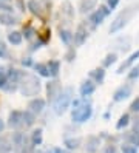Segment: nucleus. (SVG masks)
Returning <instances> with one entry per match:
<instances>
[{"mask_svg": "<svg viewBox=\"0 0 139 153\" xmlns=\"http://www.w3.org/2000/svg\"><path fill=\"white\" fill-rule=\"evenodd\" d=\"M119 2H120V0H107V6L110 8L111 11H113V10H116V8H117Z\"/></svg>", "mask_w": 139, "mask_h": 153, "instance_id": "obj_38", "label": "nucleus"}, {"mask_svg": "<svg viewBox=\"0 0 139 153\" xmlns=\"http://www.w3.org/2000/svg\"><path fill=\"white\" fill-rule=\"evenodd\" d=\"M3 128H5V122L2 121V118H0V133L3 131Z\"/></svg>", "mask_w": 139, "mask_h": 153, "instance_id": "obj_42", "label": "nucleus"}, {"mask_svg": "<svg viewBox=\"0 0 139 153\" xmlns=\"http://www.w3.org/2000/svg\"><path fill=\"white\" fill-rule=\"evenodd\" d=\"M80 144H82V139L80 138H67L63 141V146L67 147L68 150H76L80 147Z\"/></svg>", "mask_w": 139, "mask_h": 153, "instance_id": "obj_22", "label": "nucleus"}, {"mask_svg": "<svg viewBox=\"0 0 139 153\" xmlns=\"http://www.w3.org/2000/svg\"><path fill=\"white\" fill-rule=\"evenodd\" d=\"M76 56H77V53H76V48H74V47H70V48L67 50V53H65L63 59L67 60V62H73L74 59H76Z\"/></svg>", "mask_w": 139, "mask_h": 153, "instance_id": "obj_32", "label": "nucleus"}, {"mask_svg": "<svg viewBox=\"0 0 139 153\" xmlns=\"http://www.w3.org/2000/svg\"><path fill=\"white\" fill-rule=\"evenodd\" d=\"M36 33H37V31H36V28H34V26H33L31 23H28L26 26H23L22 36H23L25 39H28V40H30V39H33V36H34Z\"/></svg>", "mask_w": 139, "mask_h": 153, "instance_id": "obj_29", "label": "nucleus"}, {"mask_svg": "<svg viewBox=\"0 0 139 153\" xmlns=\"http://www.w3.org/2000/svg\"><path fill=\"white\" fill-rule=\"evenodd\" d=\"M87 39H88V31L85 30L83 25H80L79 28L76 30V33L73 34V42H74L76 47H82V45L87 42Z\"/></svg>", "mask_w": 139, "mask_h": 153, "instance_id": "obj_12", "label": "nucleus"}, {"mask_svg": "<svg viewBox=\"0 0 139 153\" xmlns=\"http://www.w3.org/2000/svg\"><path fill=\"white\" fill-rule=\"evenodd\" d=\"M19 90L25 97L30 96H37L42 90V84L37 79V76L31 74V73H22L20 82H19Z\"/></svg>", "mask_w": 139, "mask_h": 153, "instance_id": "obj_1", "label": "nucleus"}, {"mask_svg": "<svg viewBox=\"0 0 139 153\" xmlns=\"http://www.w3.org/2000/svg\"><path fill=\"white\" fill-rule=\"evenodd\" d=\"M116 152H117V149H116L114 144H108V146H105V149H104L102 153H116Z\"/></svg>", "mask_w": 139, "mask_h": 153, "instance_id": "obj_37", "label": "nucleus"}, {"mask_svg": "<svg viewBox=\"0 0 139 153\" xmlns=\"http://www.w3.org/2000/svg\"><path fill=\"white\" fill-rule=\"evenodd\" d=\"M93 114V105L90 101L80 97V104L77 107H74L71 111V119L74 124H83L87 122Z\"/></svg>", "mask_w": 139, "mask_h": 153, "instance_id": "obj_3", "label": "nucleus"}, {"mask_svg": "<svg viewBox=\"0 0 139 153\" xmlns=\"http://www.w3.org/2000/svg\"><path fill=\"white\" fill-rule=\"evenodd\" d=\"M30 141H31V146H33V147L40 146L42 141H43V130H42V128H36V130L31 133Z\"/></svg>", "mask_w": 139, "mask_h": 153, "instance_id": "obj_18", "label": "nucleus"}, {"mask_svg": "<svg viewBox=\"0 0 139 153\" xmlns=\"http://www.w3.org/2000/svg\"><path fill=\"white\" fill-rule=\"evenodd\" d=\"M36 34H37V37H39V42H40L42 45H45L46 42L50 40V37H51V31H50L48 26H43V28L37 30Z\"/></svg>", "mask_w": 139, "mask_h": 153, "instance_id": "obj_21", "label": "nucleus"}, {"mask_svg": "<svg viewBox=\"0 0 139 153\" xmlns=\"http://www.w3.org/2000/svg\"><path fill=\"white\" fill-rule=\"evenodd\" d=\"M8 57V47L6 43L0 39V59H6Z\"/></svg>", "mask_w": 139, "mask_h": 153, "instance_id": "obj_33", "label": "nucleus"}, {"mask_svg": "<svg viewBox=\"0 0 139 153\" xmlns=\"http://www.w3.org/2000/svg\"><path fill=\"white\" fill-rule=\"evenodd\" d=\"M122 153H138V149L133 147V146L125 144V146H122Z\"/></svg>", "mask_w": 139, "mask_h": 153, "instance_id": "obj_36", "label": "nucleus"}, {"mask_svg": "<svg viewBox=\"0 0 139 153\" xmlns=\"http://www.w3.org/2000/svg\"><path fill=\"white\" fill-rule=\"evenodd\" d=\"M23 40V36L20 31H11V33H8V42L11 43V45H20Z\"/></svg>", "mask_w": 139, "mask_h": 153, "instance_id": "obj_23", "label": "nucleus"}, {"mask_svg": "<svg viewBox=\"0 0 139 153\" xmlns=\"http://www.w3.org/2000/svg\"><path fill=\"white\" fill-rule=\"evenodd\" d=\"M46 153H65L62 149H59V147H53V149H50Z\"/></svg>", "mask_w": 139, "mask_h": 153, "instance_id": "obj_41", "label": "nucleus"}, {"mask_svg": "<svg viewBox=\"0 0 139 153\" xmlns=\"http://www.w3.org/2000/svg\"><path fill=\"white\" fill-rule=\"evenodd\" d=\"M73 94H74V91H73V88H71V87H65V88H62L60 94L56 97V101L53 102L54 113L57 114V116H62L65 111L68 110V107H70L71 102H73Z\"/></svg>", "mask_w": 139, "mask_h": 153, "instance_id": "obj_2", "label": "nucleus"}, {"mask_svg": "<svg viewBox=\"0 0 139 153\" xmlns=\"http://www.w3.org/2000/svg\"><path fill=\"white\" fill-rule=\"evenodd\" d=\"M138 60H139V50H136L135 53H132V54H130V56L122 62V64L119 65V68L116 70V73H117V74H122L124 71H127L128 68H132Z\"/></svg>", "mask_w": 139, "mask_h": 153, "instance_id": "obj_9", "label": "nucleus"}, {"mask_svg": "<svg viewBox=\"0 0 139 153\" xmlns=\"http://www.w3.org/2000/svg\"><path fill=\"white\" fill-rule=\"evenodd\" d=\"M36 122V114L31 113L30 110H25L23 111V127L28 128V127H33Z\"/></svg>", "mask_w": 139, "mask_h": 153, "instance_id": "obj_24", "label": "nucleus"}, {"mask_svg": "<svg viewBox=\"0 0 139 153\" xmlns=\"http://www.w3.org/2000/svg\"><path fill=\"white\" fill-rule=\"evenodd\" d=\"M45 105H46V101L43 97H34L30 101V104H28V110L34 114H40L45 108Z\"/></svg>", "mask_w": 139, "mask_h": 153, "instance_id": "obj_11", "label": "nucleus"}, {"mask_svg": "<svg viewBox=\"0 0 139 153\" xmlns=\"http://www.w3.org/2000/svg\"><path fill=\"white\" fill-rule=\"evenodd\" d=\"M0 10H3L5 13H9V14H11V11H13V8L9 6V5H6V3H3V2H0Z\"/></svg>", "mask_w": 139, "mask_h": 153, "instance_id": "obj_40", "label": "nucleus"}, {"mask_svg": "<svg viewBox=\"0 0 139 153\" xmlns=\"http://www.w3.org/2000/svg\"><path fill=\"white\" fill-rule=\"evenodd\" d=\"M0 2H5V0H0Z\"/></svg>", "mask_w": 139, "mask_h": 153, "instance_id": "obj_43", "label": "nucleus"}, {"mask_svg": "<svg viewBox=\"0 0 139 153\" xmlns=\"http://www.w3.org/2000/svg\"><path fill=\"white\" fill-rule=\"evenodd\" d=\"M138 10H139V3H138V5H133V6H128L127 10H124V11L120 13V14L116 17V19H114L113 22H111L110 30H108V31H110V34H116L117 31L122 30L124 26L130 22V19H132L133 14H135Z\"/></svg>", "mask_w": 139, "mask_h": 153, "instance_id": "obj_4", "label": "nucleus"}, {"mask_svg": "<svg viewBox=\"0 0 139 153\" xmlns=\"http://www.w3.org/2000/svg\"><path fill=\"white\" fill-rule=\"evenodd\" d=\"M33 67L37 71V74H40L42 77H50V71H48V65L46 64H34Z\"/></svg>", "mask_w": 139, "mask_h": 153, "instance_id": "obj_27", "label": "nucleus"}, {"mask_svg": "<svg viewBox=\"0 0 139 153\" xmlns=\"http://www.w3.org/2000/svg\"><path fill=\"white\" fill-rule=\"evenodd\" d=\"M48 71H50V77H57L59 76V71H60V62L59 60H56V59H53V60H50L48 64Z\"/></svg>", "mask_w": 139, "mask_h": 153, "instance_id": "obj_20", "label": "nucleus"}, {"mask_svg": "<svg viewBox=\"0 0 139 153\" xmlns=\"http://www.w3.org/2000/svg\"><path fill=\"white\" fill-rule=\"evenodd\" d=\"M111 14V10L107 5H100L97 10H94L90 16H88V22L93 25V28H96L97 25H100L102 22L105 20V17H108Z\"/></svg>", "mask_w": 139, "mask_h": 153, "instance_id": "obj_5", "label": "nucleus"}, {"mask_svg": "<svg viewBox=\"0 0 139 153\" xmlns=\"http://www.w3.org/2000/svg\"><path fill=\"white\" fill-rule=\"evenodd\" d=\"M116 60H117V54H116V53H108V54L104 57V60H102V68L111 67Z\"/></svg>", "mask_w": 139, "mask_h": 153, "instance_id": "obj_26", "label": "nucleus"}, {"mask_svg": "<svg viewBox=\"0 0 139 153\" xmlns=\"http://www.w3.org/2000/svg\"><path fill=\"white\" fill-rule=\"evenodd\" d=\"M59 36H60V40H62L65 45H71V43H73V33H71L70 30H60Z\"/></svg>", "mask_w": 139, "mask_h": 153, "instance_id": "obj_28", "label": "nucleus"}, {"mask_svg": "<svg viewBox=\"0 0 139 153\" xmlns=\"http://www.w3.org/2000/svg\"><path fill=\"white\" fill-rule=\"evenodd\" d=\"M0 23H2V25H6V26L16 25V23H19V19H17L16 16L9 14V13H0Z\"/></svg>", "mask_w": 139, "mask_h": 153, "instance_id": "obj_19", "label": "nucleus"}, {"mask_svg": "<svg viewBox=\"0 0 139 153\" xmlns=\"http://www.w3.org/2000/svg\"><path fill=\"white\" fill-rule=\"evenodd\" d=\"M8 127H11L14 130H19L23 127V111H19V110H13L8 116Z\"/></svg>", "mask_w": 139, "mask_h": 153, "instance_id": "obj_7", "label": "nucleus"}, {"mask_svg": "<svg viewBox=\"0 0 139 153\" xmlns=\"http://www.w3.org/2000/svg\"><path fill=\"white\" fill-rule=\"evenodd\" d=\"M124 139L127 141V144L128 146H133V147H139V134L138 133H135L133 130L132 131H125L124 133Z\"/></svg>", "mask_w": 139, "mask_h": 153, "instance_id": "obj_17", "label": "nucleus"}, {"mask_svg": "<svg viewBox=\"0 0 139 153\" xmlns=\"http://www.w3.org/2000/svg\"><path fill=\"white\" fill-rule=\"evenodd\" d=\"M132 91H133V87H132V84H130V82L120 85V87H117V88L114 90L113 101H114V102H122V101H125L127 97L132 96Z\"/></svg>", "mask_w": 139, "mask_h": 153, "instance_id": "obj_6", "label": "nucleus"}, {"mask_svg": "<svg viewBox=\"0 0 139 153\" xmlns=\"http://www.w3.org/2000/svg\"><path fill=\"white\" fill-rule=\"evenodd\" d=\"M28 10H30L34 16H37L39 19H42V20H45L46 19V13H48V10H45V8L40 5V2L39 0H30L28 2Z\"/></svg>", "mask_w": 139, "mask_h": 153, "instance_id": "obj_10", "label": "nucleus"}, {"mask_svg": "<svg viewBox=\"0 0 139 153\" xmlns=\"http://www.w3.org/2000/svg\"><path fill=\"white\" fill-rule=\"evenodd\" d=\"M90 79L93 80L94 84H102L104 82V79H105V68H102V67H97L94 70H91L90 71Z\"/></svg>", "mask_w": 139, "mask_h": 153, "instance_id": "obj_16", "label": "nucleus"}, {"mask_svg": "<svg viewBox=\"0 0 139 153\" xmlns=\"http://www.w3.org/2000/svg\"><path fill=\"white\" fill-rule=\"evenodd\" d=\"M130 122H132V118H130V114H128V113H124V114L119 118V121L116 122V128H117V130H122V128L128 127V124H130Z\"/></svg>", "mask_w": 139, "mask_h": 153, "instance_id": "obj_25", "label": "nucleus"}, {"mask_svg": "<svg viewBox=\"0 0 139 153\" xmlns=\"http://www.w3.org/2000/svg\"><path fill=\"white\" fill-rule=\"evenodd\" d=\"M96 5H97L96 0H80L79 11H80L82 14H91L93 11L96 10Z\"/></svg>", "mask_w": 139, "mask_h": 153, "instance_id": "obj_15", "label": "nucleus"}, {"mask_svg": "<svg viewBox=\"0 0 139 153\" xmlns=\"http://www.w3.org/2000/svg\"><path fill=\"white\" fill-rule=\"evenodd\" d=\"M62 91V87H60V82L57 79H53L46 84V96H48V101L50 102H54L56 97H57Z\"/></svg>", "mask_w": 139, "mask_h": 153, "instance_id": "obj_8", "label": "nucleus"}, {"mask_svg": "<svg viewBox=\"0 0 139 153\" xmlns=\"http://www.w3.org/2000/svg\"><path fill=\"white\" fill-rule=\"evenodd\" d=\"M132 125H133V131L139 134V114H136L132 119Z\"/></svg>", "mask_w": 139, "mask_h": 153, "instance_id": "obj_35", "label": "nucleus"}, {"mask_svg": "<svg viewBox=\"0 0 139 153\" xmlns=\"http://www.w3.org/2000/svg\"><path fill=\"white\" fill-rule=\"evenodd\" d=\"M100 146V136H88L85 142V150L88 153H96Z\"/></svg>", "mask_w": 139, "mask_h": 153, "instance_id": "obj_14", "label": "nucleus"}, {"mask_svg": "<svg viewBox=\"0 0 139 153\" xmlns=\"http://www.w3.org/2000/svg\"><path fill=\"white\" fill-rule=\"evenodd\" d=\"M130 111H133V113H139V96L133 99V102L130 104Z\"/></svg>", "mask_w": 139, "mask_h": 153, "instance_id": "obj_34", "label": "nucleus"}, {"mask_svg": "<svg viewBox=\"0 0 139 153\" xmlns=\"http://www.w3.org/2000/svg\"><path fill=\"white\" fill-rule=\"evenodd\" d=\"M22 65H23L25 68H30V67L34 65V62H33L31 57H23V59H22Z\"/></svg>", "mask_w": 139, "mask_h": 153, "instance_id": "obj_39", "label": "nucleus"}, {"mask_svg": "<svg viewBox=\"0 0 139 153\" xmlns=\"http://www.w3.org/2000/svg\"><path fill=\"white\" fill-rule=\"evenodd\" d=\"M94 91H96V84L93 82L91 79H87V80H83V82L80 84L79 93H80L82 99H87V96H91Z\"/></svg>", "mask_w": 139, "mask_h": 153, "instance_id": "obj_13", "label": "nucleus"}, {"mask_svg": "<svg viewBox=\"0 0 139 153\" xmlns=\"http://www.w3.org/2000/svg\"><path fill=\"white\" fill-rule=\"evenodd\" d=\"M60 10H62L63 14L68 16V19H73V17H74V10H73V6H71L70 2H63L62 6H60Z\"/></svg>", "mask_w": 139, "mask_h": 153, "instance_id": "obj_30", "label": "nucleus"}, {"mask_svg": "<svg viewBox=\"0 0 139 153\" xmlns=\"http://www.w3.org/2000/svg\"><path fill=\"white\" fill-rule=\"evenodd\" d=\"M127 79H128V82H132V80H138L139 79V64L136 67H132L128 71V74H127Z\"/></svg>", "mask_w": 139, "mask_h": 153, "instance_id": "obj_31", "label": "nucleus"}]
</instances>
